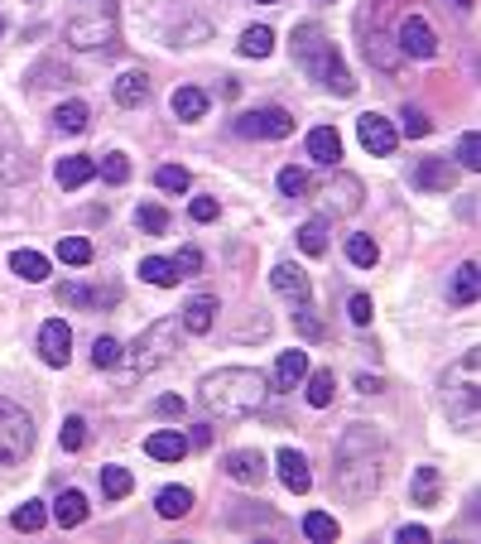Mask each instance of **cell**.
<instances>
[{"instance_id": "c3c4849f", "label": "cell", "mask_w": 481, "mask_h": 544, "mask_svg": "<svg viewBox=\"0 0 481 544\" xmlns=\"http://www.w3.org/2000/svg\"><path fill=\"white\" fill-rule=\"evenodd\" d=\"M347 309H352V323H361V328L371 323V299H366V294H352Z\"/></svg>"}, {"instance_id": "7a4b0ae2", "label": "cell", "mask_w": 481, "mask_h": 544, "mask_svg": "<svg viewBox=\"0 0 481 544\" xmlns=\"http://www.w3.org/2000/svg\"><path fill=\"white\" fill-rule=\"evenodd\" d=\"M375 487H381V434L371 424H356L337 444V491L347 501H366Z\"/></svg>"}, {"instance_id": "f546056e", "label": "cell", "mask_w": 481, "mask_h": 544, "mask_svg": "<svg viewBox=\"0 0 481 544\" xmlns=\"http://www.w3.org/2000/svg\"><path fill=\"white\" fill-rule=\"evenodd\" d=\"M44 520H48V511H44V501H25L20 511L10 516V525L15 530H25V535H34V530H44Z\"/></svg>"}, {"instance_id": "7bdbcfd3", "label": "cell", "mask_w": 481, "mask_h": 544, "mask_svg": "<svg viewBox=\"0 0 481 544\" xmlns=\"http://www.w3.org/2000/svg\"><path fill=\"white\" fill-rule=\"evenodd\" d=\"M400 121H404V135H409V140H424V135L434 130V121H428L424 111H414V107H404V116H400Z\"/></svg>"}, {"instance_id": "60d3db41", "label": "cell", "mask_w": 481, "mask_h": 544, "mask_svg": "<svg viewBox=\"0 0 481 544\" xmlns=\"http://www.w3.org/2000/svg\"><path fill=\"white\" fill-rule=\"evenodd\" d=\"M457 164H462V169H472V174L481 169V140H476V130H467V135L457 140Z\"/></svg>"}, {"instance_id": "8d00e7d4", "label": "cell", "mask_w": 481, "mask_h": 544, "mask_svg": "<svg viewBox=\"0 0 481 544\" xmlns=\"http://www.w3.org/2000/svg\"><path fill=\"white\" fill-rule=\"evenodd\" d=\"M154 183H159L164 193H188V183H193V179H188V169H179V164H164L159 174H154Z\"/></svg>"}, {"instance_id": "484cf974", "label": "cell", "mask_w": 481, "mask_h": 544, "mask_svg": "<svg viewBox=\"0 0 481 544\" xmlns=\"http://www.w3.org/2000/svg\"><path fill=\"white\" fill-rule=\"evenodd\" d=\"M87 101H63V107L54 111V126L67 130V135H77V130H87Z\"/></svg>"}, {"instance_id": "8992f818", "label": "cell", "mask_w": 481, "mask_h": 544, "mask_svg": "<svg viewBox=\"0 0 481 544\" xmlns=\"http://www.w3.org/2000/svg\"><path fill=\"white\" fill-rule=\"evenodd\" d=\"M236 135H246V140H289L294 135V116L284 107H265V111H251L236 121Z\"/></svg>"}, {"instance_id": "7402d4cb", "label": "cell", "mask_w": 481, "mask_h": 544, "mask_svg": "<svg viewBox=\"0 0 481 544\" xmlns=\"http://www.w3.org/2000/svg\"><path fill=\"white\" fill-rule=\"evenodd\" d=\"M174 116L179 121H202V116H208V92L202 87H179L174 92Z\"/></svg>"}, {"instance_id": "d4e9b609", "label": "cell", "mask_w": 481, "mask_h": 544, "mask_svg": "<svg viewBox=\"0 0 481 544\" xmlns=\"http://www.w3.org/2000/svg\"><path fill=\"white\" fill-rule=\"evenodd\" d=\"M333 400H337V376L333 371H313V376H308V405H313V410H328Z\"/></svg>"}, {"instance_id": "e0dca14e", "label": "cell", "mask_w": 481, "mask_h": 544, "mask_svg": "<svg viewBox=\"0 0 481 544\" xmlns=\"http://www.w3.org/2000/svg\"><path fill=\"white\" fill-rule=\"evenodd\" d=\"M308 376V352H280V362H274V381H280V390H294L299 381Z\"/></svg>"}, {"instance_id": "8fae6325", "label": "cell", "mask_w": 481, "mask_h": 544, "mask_svg": "<svg viewBox=\"0 0 481 544\" xmlns=\"http://www.w3.org/2000/svg\"><path fill=\"white\" fill-rule=\"evenodd\" d=\"M111 39H116V29H111L107 15H97V20H73V25H67V44H73V48H111Z\"/></svg>"}, {"instance_id": "f5cc1de1", "label": "cell", "mask_w": 481, "mask_h": 544, "mask_svg": "<svg viewBox=\"0 0 481 544\" xmlns=\"http://www.w3.org/2000/svg\"><path fill=\"white\" fill-rule=\"evenodd\" d=\"M453 5H457V10H472V0H453Z\"/></svg>"}, {"instance_id": "816d5d0a", "label": "cell", "mask_w": 481, "mask_h": 544, "mask_svg": "<svg viewBox=\"0 0 481 544\" xmlns=\"http://www.w3.org/2000/svg\"><path fill=\"white\" fill-rule=\"evenodd\" d=\"M208 444H212V429H208V424H198L193 438H188V448H208Z\"/></svg>"}, {"instance_id": "681fc988", "label": "cell", "mask_w": 481, "mask_h": 544, "mask_svg": "<svg viewBox=\"0 0 481 544\" xmlns=\"http://www.w3.org/2000/svg\"><path fill=\"white\" fill-rule=\"evenodd\" d=\"M154 410H159L164 419H179V415H183V400H179V395H164L159 405H154Z\"/></svg>"}, {"instance_id": "4316f807", "label": "cell", "mask_w": 481, "mask_h": 544, "mask_svg": "<svg viewBox=\"0 0 481 544\" xmlns=\"http://www.w3.org/2000/svg\"><path fill=\"white\" fill-rule=\"evenodd\" d=\"M274 48V29H265V25H251L246 34H240V54L246 58H265Z\"/></svg>"}, {"instance_id": "52a82bcc", "label": "cell", "mask_w": 481, "mask_h": 544, "mask_svg": "<svg viewBox=\"0 0 481 544\" xmlns=\"http://www.w3.org/2000/svg\"><path fill=\"white\" fill-rule=\"evenodd\" d=\"M400 54H409V58H434V54H438V34H434V25L419 20V15L400 20Z\"/></svg>"}, {"instance_id": "db71d44e", "label": "cell", "mask_w": 481, "mask_h": 544, "mask_svg": "<svg viewBox=\"0 0 481 544\" xmlns=\"http://www.w3.org/2000/svg\"><path fill=\"white\" fill-rule=\"evenodd\" d=\"M265 5H280V0H265Z\"/></svg>"}, {"instance_id": "277c9868", "label": "cell", "mask_w": 481, "mask_h": 544, "mask_svg": "<svg viewBox=\"0 0 481 544\" xmlns=\"http://www.w3.org/2000/svg\"><path fill=\"white\" fill-rule=\"evenodd\" d=\"M179 333H183V323H174V318H159V323H149V328L135 337V356H130V371L135 376H145V371H154V366H164L169 356L179 352Z\"/></svg>"}, {"instance_id": "5b68a950", "label": "cell", "mask_w": 481, "mask_h": 544, "mask_svg": "<svg viewBox=\"0 0 481 544\" xmlns=\"http://www.w3.org/2000/svg\"><path fill=\"white\" fill-rule=\"evenodd\" d=\"M34 448V424L20 405L0 400V467H20Z\"/></svg>"}, {"instance_id": "bcb514c9", "label": "cell", "mask_w": 481, "mask_h": 544, "mask_svg": "<svg viewBox=\"0 0 481 544\" xmlns=\"http://www.w3.org/2000/svg\"><path fill=\"white\" fill-rule=\"evenodd\" d=\"M174 270H179V275H198V270H202V251H179Z\"/></svg>"}, {"instance_id": "7dc6e473", "label": "cell", "mask_w": 481, "mask_h": 544, "mask_svg": "<svg viewBox=\"0 0 481 544\" xmlns=\"http://www.w3.org/2000/svg\"><path fill=\"white\" fill-rule=\"evenodd\" d=\"M188 212H193V222H212L221 208H217V198H193V208H188Z\"/></svg>"}, {"instance_id": "603a6c76", "label": "cell", "mask_w": 481, "mask_h": 544, "mask_svg": "<svg viewBox=\"0 0 481 544\" xmlns=\"http://www.w3.org/2000/svg\"><path fill=\"white\" fill-rule=\"evenodd\" d=\"M154 506H159V516H164V520H179V516L193 511V491H188V487H164Z\"/></svg>"}, {"instance_id": "ee69618b", "label": "cell", "mask_w": 481, "mask_h": 544, "mask_svg": "<svg viewBox=\"0 0 481 544\" xmlns=\"http://www.w3.org/2000/svg\"><path fill=\"white\" fill-rule=\"evenodd\" d=\"M101 179H107V183H126V179H130V159H126V155H107V164H101Z\"/></svg>"}, {"instance_id": "2e32d148", "label": "cell", "mask_w": 481, "mask_h": 544, "mask_svg": "<svg viewBox=\"0 0 481 544\" xmlns=\"http://www.w3.org/2000/svg\"><path fill=\"white\" fill-rule=\"evenodd\" d=\"M183 333H212V323H217V299L212 294H198L193 303L183 309Z\"/></svg>"}, {"instance_id": "30bf717a", "label": "cell", "mask_w": 481, "mask_h": 544, "mask_svg": "<svg viewBox=\"0 0 481 544\" xmlns=\"http://www.w3.org/2000/svg\"><path fill=\"white\" fill-rule=\"evenodd\" d=\"M356 135H361V145H366L371 155H390V149L400 145V130H394V126L385 121V116H375V111L356 121Z\"/></svg>"}, {"instance_id": "d6a6232c", "label": "cell", "mask_w": 481, "mask_h": 544, "mask_svg": "<svg viewBox=\"0 0 481 544\" xmlns=\"http://www.w3.org/2000/svg\"><path fill=\"white\" fill-rule=\"evenodd\" d=\"M438 501V467H419L414 472V506H434Z\"/></svg>"}, {"instance_id": "f35d334b", "label": "cell", "mask_w": 481, "mask_h": 544, "mask_svg": "<svg viewBox=\"0 0 481 544\" xmlns=\"http://www.w3.org/2000/svg\"><path fill=\"white\" fill-rule=\"evenodd\" d=\"M294 328H299V337H308V343H318V337L328 333V328H322V318L308 309V299H303V309L294 313Z\"/></svg>"}, {"instance_id": "ac0fdd59", "label": "cell", "mask_w": 481, "mask_h": 544, "mask_svg": "<svg viewBox=\"0 0 481 544\" xmlns=\"http://www.w3.org/2000/svg\"><path fill=\"white\" fill-rule=\"evenodd\" d=\"M145 97H149V77L140 73V67H130V73L116 77V101L120 107H145Z\"/></svg>"}, {"instance_id": "f907efd6", "label": "cell", "mask_w": 481, "mask_h": 544, "mask_svg": "<svg viewBox=\"0 0 481 544\" xmlns=\"http://www.w3.org/2000/svg\"><path fill=\"white\" fill-rule=\"evenodd\" d=\"M400 544H428V530H424V525H404V530H400Z\"/></svg>"}, {"instance_id": "5bb4252c", "label": "cell", "mask_w": 481, "mask_h": 544, "mask_svg": "<svg viewBox=\"0 0 481 544\" xmlns=\"http://www.w3.org/2000/svg\"><path fill=\"white\" fill-rule=\"evenodd\" d=\"M308 159L313 164H337L342 159V135L333 126H313L308 130Z\"/></svg>"}, {"instance_id": "7c38bea8", "label": "cell", "mask_w": 481, "mask_h": 544, "mask_svg": "<svg viewBox=\"0 0 481 544\" xmlns=\"http://www.w3.org/2000/svg\"><path fill=\"white\" fill-rule=\"evenodd\" d=\"M274 467H280V482L289 487V491H303L313 487V472H308V457L299 453V448H280V457H274Z\"/></svg>"}, {"instance_id": "74e56055", "label": "cell", "mask_w": 481, "mask_h": 544, "mask_svg": "<svg viewBox=\"0 0 481 544\" xmlns=\"http://www.w3.org/2000/svg\"><path fill=\"white\" fill-rule=\"evenodd\" d=\"M375 256H381V251H375L371 236H347V261L352 265H375Z\"/></svg>"}, {"instance_id": "9c48e42d", "label": "cell", "mask_w": 481, "mask_h": 544, "mask_svg": "<svg viewBox=\"0 0 481 544\" xmlns=\"http://www.w3.org/2000/svg\"><path fill=\"white\" fill-rule=\"evenodd\" d=\"M221 472H227L231 482H240V487H261L265 482V457L255 448H236V453L221 457Z\"/></svg>"}, {"instance_id": "d6986e66", "label": "cell", "mask_w": 481, "mask_h": 544, "mask_svg": "<svg viewBox=\"0 0 481 544\" xmlns=\"http://www.w3.org/2000/svg\"><path fill=\"white\" fill-rule=\"evenodd\" d=\"M54 520L63 525V530H77V525L87 520V497H82V491H63V497L54 501Z\"/></svg>"}, {"instance_id": "d590c367", "label": "cell", "mask_w": 481, "mask_h": 544, "mask_svg": "<svg viewBox=\"0 0 481 544\" xmlns=\"http://www.w3.org/2000/svg\"><path fill=\"white\" fill-rule=\"evenodd\" d=\"M299 246L308 251V256H322V251H328V227H322V222H303L299 227Z\"/></svg>"}, {"instance_id": "4dcf8cb0", "label": "cell", "mask_w": 481, "mask_h": 544, "mask_svg": "<svg viewBox=\"0 0 481 544\" xmlns=\"http://www.w3.org/2000/svg\"><path fill=\"white\" fill-rule=\"evenodd\" d=\"M303 535L318 539V544H328V539H337V520H333L328 511H308V516H303Z\"/></svg>"}, {"instance_id": "ffe728a7", "label": "cell", "mask_w": 481, "mask_h": 544, "mask_svg": "<svg viewBox=\"0 0 481 544\" xmlns=\"http://www.w3.org/2000/svg\"><path fill=\"white\" fill-rule=\"evenodd\" d=\"M92 179H97V164L87 155L58 159V183H63V189H82V183H92Z\"/></svg>"}, {"instance_id": "e575fe53", "label": "cell", "mask_w": 481, "mask_h": 544, "mask_svg": "<svg viewBox=\"0 0 481 544\" xmlns=\"http://www.w3.org/2000/svg\"><path fill=\"white\" fill-rule=\"evenodd\" d=\"M472 299H476V265L467 261L453 275V303H472Z\"/></svg>"}, {"instance_id": "6da1fadb", "label": "cell", "mask_w": 481, "mask_h": 544, "mask_svg": "<svg viewBox=\"0 0 481 544\" xmlns=\"http://www.w3.org/2000/svg\"><path fill=\"white\" fill-rule=\"evenodd\" d=\"M265 395H270V385L251 366H221L212 376H202L198 385V400L212 419H251L265 410Z\"/></svg>"}, {"instance_id": "f1b7e54d", "label": "cell", "mask_w": 481, "mask_h": 544, "mask_svg": "<svg viewBox=\"0 0 481 544\" xmlns=\"http://www.w3.org/2000/svg\"><path fill=\"white\" fill-rule=\"evenodd\" d=\"M130 487H135V477H130V472L126 467H101V491H107V497L111 501H120V497H130Z\"/></svg>"}, {"instance_id": "3957f363", "label": "cell", "mask_w": 481, "mask_h": 544, "mask_svg": "<svg viewBox=\"0 0 481 544\" xmlns=\"http://www.w3.org/2000/svg\"><path fill=\"white\" fill-rule=\"evenodd\" d=\"M294 58L308 67V77L322 82L328 92H337V97H352L356 92L352 73L337 58V44H328V34H322L318 25H299L294 29Z\"/></svg>"}, {"instance_id": "83f0119b", "label": "cell", "mask_w": 481, "mask_h": 544, "mask_svg": "<svg viewBox=\"0 0 481 544\" xmlns=\"http://www.w3.org/2000/svg\"><path fill=\"white\" fill-rule=\"evenodd\" d=\"M140 275H145L149 284H159V289H169V284H179V270H174V261H164V256H145V265H140Z\"/></svg>"}, {"instance_id": "1f68e13d", "label": "cell", "mask_w": 481, "mask_h": 544, "mask_svg": "<svg viewBox=\"0 0 481 544\" xmlns=\"http://www.w3.org/2000/svg\"><path fill=\"white\" fill-rule=\"evenodd\" d=\"M58 261L63 265H87L92 261V241H87V236H63V241H58Z\"/></svg>"}, {"instance_id": "44dd1931", "label": "cell", "mask_w": 481, "mask_h": 544, "mask_svg": "<svg viewBox=\"0 0 481 544\" xmlns=\"http://www.w3.org/2000/svg\"><path fill=\"white\" fill-rule=\"evenodd\" d=\"M270 284H274V289H280V294H289V299H299V303L308 299V275H303V270H299V265H289V261H284V265H274V275H270Z\"/></svg>"}, {"instance_id": "f6af8a7d", "label": "cell", "mask_w": 481, "mask_h": 544, "mask_svg": "<svg viewBox=\"0 0 481 544\" xmlns=\"http://www.w3.org/2000/svg\"><path fill=\"white\" fill-rule=\"evenodd\" d=\"M135 222H140L145 231H154V236H159V231L169 227V212H164V208H140V212H135Z\"/></svg>"}, {"instance_id": "9a60e30c", "label": "cell", "mask_w": 481, "mask_h": 544, "mask_svg": "<svg viewBox=\"0 0 481 544\" xmlns=\"http://www.w3.org/2000/svg\"><path fill=\"white\" fill-rule=\"evenodd\" d=\"M145 453L154 457V463H179V457L188 453V438L179 429H159V434L145 438Z\"/></svg>"}, {"instance_id": "836d02e7", "label": "cell", "mask_w": 481, "mask_h": 544, "mask_svg": "<svg viewBox=\"0 0 481 544\" xmlns=\"http://www.w3.org/2000/svg\"><path fill=\"white\" fill-rule=\"evenodd\" d=\"M58 444H63L67 453H77L82 444H87V419H82V415H67V419H63V434H58Z\"/></svg>"}, {"instance_id": "b9f144b4", "label": "cell", "mask_w": 481, "mask_h": 544, "mask_svg": "<svg viewBox=\"0 0 481 544\" xmlns=\"http://www.w3.org/2000/svg\"><path fill=\"white\" fill-rule=\"evenodd\" d=\"M92 362H97L101 371H111V366L120 362V343H116V337H97V347H92Z\"/></svg>"}, {"instance_id": "cb8c5ba5", "label": "cell", "mask_w": 481, "mask_h": 544, "mask_svg": "<svg viewBox=\"0 0 481 544\" xmlns=\"http://www.w3.org/2000/svg\"><path fill=\"white\" fill-rule=\"evenodd\" d=\"M10 270H15L20 280H29V284L48 280V261L39 256V251H15V256H10Z\"/></svg>"}, {"instance_id": "11a10c76", "label": "cell", "mask_w": 481, "mask_h": 544, "mask_svg": "<svg viewBox=\"0 0 481 544\" xmlns=\"http://www.w3.org/2000/svg\"><path fill=\"white\" fill-rule=\"evenodd\" d=\"M0 29H5V25H0Z\"/></svg>"}, {"instance_id": "ab89813d", "label": "cell", "mask_w": 481, "mask_h": 544, "mask_svg": "<svg viewBox=\"0 0 481 544\" xmlns=\"http://www.w3.org/2000/svg\"><path fill=\"white\" fill-rule=\"evenodd\" d=\"M280 189H284L289 198H303L308 189H313V179H308L303 169H294V164H289V169H280Z\"/></svg>"}, {"instance_id": "4fadbf2b", "label": "cell", "mask_w": 481, "mask_h": 544, "mask_svg": "<svg viewBox=\"0 0 481 544\" xmlns=\"http://www.w3.org/2000/svg\"><path fill=\"white\" fill-rule=\"evenodd\" d=\"M453 179H457L453 159H419L414 169V189H428V193H448Z\"/></svg>"}, {"instance_id": "ba28073f", "label": "cell", "mask_w": 481, "mask_h": 544, "mask_svg": "<svg viewBox=\"0 0 481 544\" xmlns=\"http://www.w3.org/2000/svg\"><path fill=\"white\" fill-rule=\"evenodd\" d=\"M39 356L48 366H67V356H73V328L63 318H48L39 328Z\"/></svg>"}]
</instances>
